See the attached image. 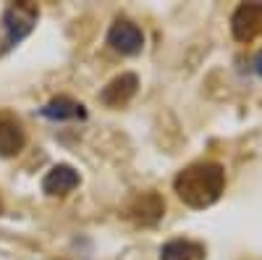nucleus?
<instances>
[{"mask_svg": "<svg viewBox=\"0 0 262 260\" xmlns=\"http://www.w3.org/2000/svg\"><path fill=\"white\" fill-rule=\"evenodd\" d=\"M37 16H39V8L32 6V3H13L3 11V34H6V48H13L18 42H24L34 24H37Z\"/></svg>", "mask_w": 262, "mask_h": 260, "instance_id": "nucleus-2", "label": "nucleus"}, {"mask_svg": "<svg viewBox=\"0 0 262 260\" xmlns=\"http://www.w3.org/2000/svg\"><path fill=\"white\" fill-rule=\"evenodd\" d=\"M137 90H139V76L131 74V71H126V74L111 79V82L102 87L100 100H102L107 108H121V105H126L131 97L137 95Z\"/></svg>", "mask_w": 262, "mask_h": 260, "instance_id": "nucleus-8", "label": "nucleus"}, {"mask_svg": "<svg viewBox=\"0 0 262 260\" xmlns=\"http://www.w3.org/2000/svg\"><path fill=\"white\" fill-rule=\"evenodd\" d=\"M27 145V132L13 113L3 111L0 113V158H13L18 155Z\"/></svg>", "mask_w": 262, "mask_h": 260, "instance_id": "nucleus-6", "label": "nucleus"}, {"mask_svg": "<svg viewBox=\"0 0 262 260\" xmlns=\"http://www.w3.org/2000/svg\"><path fill=\"white\" fill-rule=\"evenodd\" d=\"M39 116L42 118H48L53 124H66V121H84L86 118V108L69 97V95H58L53 100H48L45 105L39 108Z\"/></svg>", "mask_w": 262, "mask_h": 260, "instance_id": "nucleus-7", "label": "nucleus"}, {"mask_svg": "<svg viewBox=\"0 0 262 260\" xmlns=\"http://www.w3.org/2000/svg\"><path fill=\"white\" fill-rule=\"evenodd\" d=\"M262 29V3H242L231 16V34L238 42H249Z\"/></svg>", "mask_w": 262, "mask_h": 260, "instance_id": "nucleus-4", "label": "nucleus"}, {"mask_svg": "<svg viewBox=\"0 0 262 260\" xmlns=\"http://www.w3.org/2000/svg\"><path fill=\"white\" fill-rule=\"evenodd\" d=\"M79 182H81V176L74 166L58 163L42 176V192H45L48 197H63V194L74 192L79 187Z\"/></svg>", "mask_w": 262, "mask_h": 260, "instance_id": "nucleus-5", "label": "nucleus"}, {"mask_svg": "<svg viewBox=\"0 0 262 260\" xmlns=\"http://www.w3.org/2000/svg\"><path fill=\"white\" fill-rule=\"evenodd\" d=\"M107 45L121 55H139L144 50V32L128 18H116L107 29Z\"/></svg>", "mask_w": 262, "mask_h": 260, "instance_id": "nucleus-3", "label": "nucleus"}, {"mask_svg": "<svg viewBox=\"0 0 262 260\" xmlns=\"http://www.w3.org/2000/svg\"><path fill=\"white\" fill-rule=\"evenodd\" d=\"M179 200L194 210L210 208L221 200V194L226 189V168L215 161H200L186 166L176 182H173Z\"/></svg>", "mask_w": 262, "mask_h": 260, "instance_id": "nucleus-1", "label": "nucleus"}, {"mask_svg": "<svg viewBox=\"0 0 262 260\" xmlns=\"http://www.w3.org/2000/svg\"><path fill=\"white\" fill-rule=\"evenodd\" d=\"M252 66H254V74H257V76L262 79V53H259V55L254 58V63H252Z\"/></svg>", "mask_w": 262, "mask_h": 260, "instance_id": "nucleus-11", "label": "nucleus"}, {"mask_svg": "<svg viewBox=\"0 0 262 260\" xmlns=\"http://www.w3.org/2000/svg\"><path fill=\"white\" fill-rule=\"evenodd\" d=\"M205 247L191 239H170L160 247V260H202Z\"/></svg>", "mask_w": 262, "mask_h": 260, "instance_id": "nucleus-9", "label": "nucleus"}, {"mask_svg": "<svg viewBox=\"0 0 262 260\" xmlns=\"http://www.w3.org/2000/svg\"><path fill=\"white\" fill-rule=\"evenodd\" d=\"M165 210V203L158 197V194H142V197H137V205L131 208V213H139L137 215V221L139 224H155L160 215Z\"/></svg>", "mask_w": 262, "mask_h": 260, "instance_id": "nucleus-10", "label": "nucleus"}]
</instances>
